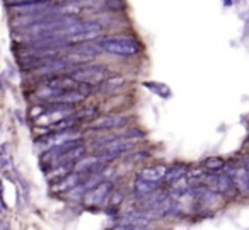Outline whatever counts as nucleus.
Listing matches in <instances>:
<instances>
[{
    "mask_svg": "<svg viewBox=\"0 0 249 230\" xmlns=\"http://www.w3.org/2000/svg\"><path fill=\"white\" fill-rule=\"evenodd\" d=\"M104 162L99 159V155L96 157H82L80 160L75 162L73 165V172H79V174H94L97 167H103Z\"/></svg>",
    "mask_w": 249,
    "mask_h": 230,
    "instance_id": "obj_13",
    "label": "nucleus"
},
{
    "mask_svg": "<svg viewBox=\"0 0 249 230\" xmlns=\"http://www.w3.org/2000/svg\"><path fill=\"white\" fill-rule=\"evenodd\" d=\"M97 116V109L94 106H89V107H82L80 111L77 113H72V118L79 123V121H90Z\"/></svg>",
    "mask_w": 249,
    "mask_h": 230,
    "instance_id": "obj_18",
    "label": "nucleus"
},
{
    "mask_svg": "<svg viewBox=\"0 0 249 230\" xmlns=\"http://www.w3.org/2000/svg\"><path fill=\"white\" fill-rule=\"evenodd\" d=\"M124 77H121V75H113V77H109V79H106L103 84H101V90H103L104 94H113V92H116L118 89H121V87L124 86Z\"/></svg>",
    "mask_w": 249,
    "mask_h": 230,
    "instance_id": "obj_16",
    "label": "nucleus"
},
{
    "mask_svg": "<svg viewBox=\"0 0 249 230\" xmlns=\"http://www.w3.org/2000/svg\"><path fill=\"white\" fill-rule=\"evenodd\" d=\"M203 167L207 169V171H210V172H220V171H224V169L227 167V162H225L224 159H220V157H210V159H207V160L203 162Z\"/></svg>",
    "mask_w": 249,
    "mask_h": 230,
    "instance_id": "obj_19",
    "label": "nucleus"
},
{
    "mask_svg": "<svg viewBox=\"0 0 249 230\" xmlns=\"http://www.w3.org/2000/svg\"><path fill=\"white\" fill-rule=\"evenodd\" d=\"M128 118L121 116V114H113V116L99 118V120L92 121V130H114V128H120L123 124H126Z\"/></svg>",
    "mask_w": 249,
    "mask_h": 230,
    "instance_id": "obj_12",
    "label": "nucleus"
},
{
    "mask_svg": "<svg viewBox=\"0 0 249 230\" xmlns=\"http://www.w3.org/2000/svg\"><path fill=\"white\" fill-rule=\"evenodd\" d=\"M166 172H167V167L164 164L150 165V167H145L143 171H140L139 177H137V179H142V181L159 184V182L164 181V177H166Z\"/></svg>",
    "mask_w": 249,
    "mask_h": 230,
    "instance_id": "obj_10",
    "label": "nucleus"
},
{
    "mask_svg": "<svg viewBox=\"0 0 249 230\" xmlns=\"http://www.w3.org/2000/svg\"><path fill=\"white\" fill-rule=\"evenodd\" d=\"M107 73H109V70L104 65H86L82 69L79 67L73 72H70V77L79 84L94 86V84H103Z\"/></svg>",
    "mask_w": 249,
    "mask_h": 230,
    "instance_id": "obj_3",
    "label": "nucleus"
},
{
    "mask_svg": "<svg viewBox=\"0 0 249 230\" xmlns=\"http://www.w3.org/2000/svg\"><path fill=\"white\" fill-rule=\"evenodd\" d=\"M157 189H159V184H154V182L142 181V179H137V181L133 182V191H135L137 196L150 195V193L157 191Z\"/></svg>",
    "mask_w": 249,
    "mask_h": 230,
    "instance_id": "obj_17",
    "label": "nucleus"
},
{
    "mask_svg": "<svg viewBox=\"0 0 249 230\" xmlns=\"http://www.w3.org/2000/svg\"><path fill=\"white\" fill-rule=\"evenodd\" d=\"M205 182L207 186L212 189V191L218 193L220 196H235L239 195L237 189H235L234 182H232L231 174H207L205 177Z\"/></svg>",
    "mask_w": 249,
    "mask_h": 230,
    "instance_id": "obj_5",
    "label": "nucleus"
},
{
    "mask_svg": "<svg viewBox=\"0 0 249 230\" xmlns=\"http://www.w3.org/2000/svg\"><path fill=\"white\" fill-rule=\"evenodd\" d=\"M188 167L183 164H176V165H171L167 167V172H166V177H164V182L169 186H173L174 182H178L179 179H183L184 176H188Z\"/></svg>",
    "mask_w": 249,
    "mask_h": 230,
    "instance_id": "obj_15",
    "label": "nucleus"
},
{
    "mask_svg": "<svg viewBox=\"0 0 249 230\" xmlns=\"http://www.w3.org/2000/svg\"><path fill=\"white\" fill-rule=\"evenodd\" d=\"M99 48L103 50L104 53L113 56H121V58H130V56L139 55L140 46L137 43V39L130 38V36H107V38H103Z\"/></svg>",
    "mask_w": 249,
    "mask_h": 230,
    "instance_id": "obj_1",
    "label": "nucleus"
},
{
    "mask_svg": "<svg viewBox=\"0 0 249 230\" xmlns=\"http://www.w3.org/2000/svg\"><path fill=\"white\" fill-rule=\"evenodd\" d=\"M86 99L82 92L77 90V87L73 90H67V92H62L58 96H55L53 99H50V104H63V106H73V104H79Z\"/></svg>",
    "mask_w": 249,
    "mask_h": 230,
    "instance_id": "obj_14",
    "label": "nucleus"
},
{
    "mask_svg": "<svg viewBox=\"0 0 249 230\" xmlns=\"http://www.w3.org/2000/svg\"><path fill=\"white\" fill-rule=\"evenodd\" d=\"M79 138H80V131H77L75 128L62 130V131H53V133L46 135V137L39 142L38 147H41L43 150H50V148L72 143V142H79Z\"/></svg>",
    "mask_w": 249,
    "mask_h": 230,
    "instance_id": "obj_4",
    "label": "nucleus"
},
{
    "mask_svg": "<svg viewBox=\"0 0 249 230\" xmlns=\"http://www.w3.org/2000/svg\"><path fill=\"white\" fill-rule=\"evenodd\" d=\"M111 189H113V184L109 181H101L96 188H92L90 191H87L84 195V205L87 206H99L104 203V199L109 198Z\"/></svg>",
    "mask_w": 249,
    "mask_h": 230,
    "instance_id": "obj_7",
    "label": "nucleus"
},
{
    "mask_svg": "<svg viewBox=\"0 0 249 230\" xmlns=\"http://www.w3.org/2000/svg\"><path fill=\"white\" fill-rule=\"evenodd\" d=\"M82 181V174L79 172H69L67 176L60 177L55 184H52V191L55 193H63V191H72L73 188L79 186V182Z\"/></svg>",
    "mask_w": 249,
    "mask_h": 230,
    "instance_id": "obj_11",
    "label": "nucleus"
},
{
    "mask_svg": "<svg viewBox=\"0 0 249 230\" xmlns=\"http://www.w3.org/2000/svg\"><path fill=\"white\" fill-rule=\"evenodd\" d=\"M111 230H152L150 227H135V225H121L118 223L116 227H113Z\"/></svg>",
    "mask_w": 249,
    "mask_h": 230,
    "instance_id": "obj_21",
    "label": "nucleus"
},
{
    "mask_svg": "<svg viewBox=\"0 0 249 230\" xmlns=\"http://www.w3.org/2000/svg\"><path fill=\"white\" fill-rule=\"evenodd\" d=\"M9 2H11V5H12V4H26V2H39V0H9Z\"/></svg>",
    "mask_w": 249,
    "mask_h": 230,
    "instance_id": "obj_22",
    "label": "nucleus"
},
{
    "mask_svg": "<svg viewBox=\"0 0 249 230\" xmlns=\"http://www.w3.org/2000/svg\"><path fill=\"white\" fill-rule=\"evenodd\" d=\"M53 7H55V4H53L52 0H39V2H26V4L9 5L11 12H14V14L19 16V18H33V16H39Z\"/></svg>",
    "mask_w": 249,
    "mask_h": 230,
    "instance_id": "obj_6",
    "label": "nucleus"
},
{
    "mask_svg": "<svg viewBox=\"0 0 249 230\" xmlns=\"http://www.w3.org/2000/svg\"><path fill=\"white\" fill-rule=\"evenodd\" d=\"M123 137H126V138H130V140H140V138H145V133H143L142 130H135V128H133V130H128V131H124V135Z\"/></svg>",
    "mask_w": 249,
    "mask_h": 230,
    "instance_id": "obj_20",
    "label": "nucleus"
},
{
    "mask_svg": "<svg viewBox=\"0 0 249 230\" xmlns=\"http://www.w3.org/2000/svg\"><path fill=\"white\" fill-rule=\"evenodd\" d=\"M135 147V142L130 140L126 137H120V138H109L107 142H103L99 147V159L106 164L111 159L120 157L124 152L132 150Z\"/></svg>",
    "mask_w": 249,
    "mask_h": 230,
    "instance_id": "obj_2",
    "label": "nucleus"
},
{
    "mask_svg": "<svg viewBox=\"0 0 249 230\" xmlns=\"http://www.w3.org/2000/svg\"><path fill=\"white\" fill-rule=\"evenodd\" d=\"M157 216L152 212H145V210H135V212H128L121 216L120 223L121 225H135V227H149L150 223L156 220Z\"/></svg>",
    "mask_w": 249,
    "mask_h": 230,
    "instance_id": "obj_8",
    "label": "nucleus"
},
{
    "mask_svg": "<svg viewBox=\"0 0 249 230\" xmlns=\"http://www.w3.org/2000/svg\"><path fill=\"white\" fill-rule=\"evenodd\" d=\"M229 174H231L232 182H234L239 195H249V171L248 169L239 165V167L232 169Z\"/></svg>",
    "mask_w": 249,
    "mask_h": 230,
    "instance_id": "obj_9",
    "label": "nucleus"
}]
</instances>
